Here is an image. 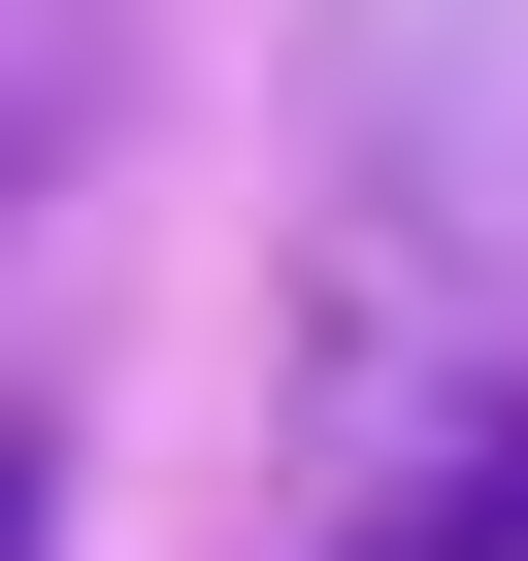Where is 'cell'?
<instances>
[{
	"label": "cell",
	"mask_w": 528,
	"mask_h": 561,
	"mask_svg": "<svg viewBox=\"0 0 528 561\" xmlns=\"http://www.w3.org/2000/svg\"><path fill=\"white\" fill-rule=\"evenodd\" d=\"M34 462H67V430H0V561H34V528H67V495H34Z\"/></svg>",
	"instance_id": "3"
},
{
	"label": "cell",
	"mask_w": 528,
	"mask_h": 561,
	"mask_svg": "<svg viewBox=\"0 0 528 561\" xmlns=\"http://www.w3.org/2000/svg\"><path fill=\"white\" fill-rule=\"evenodd\" d=\"M364 561H528V364H495V397H462L397 495H364Z\"/></svg>",
	"instance_id": "2"
},
{
	"label": "cell",
	"mask_w": 528,
	"mask_h": 561,
	"mask_svg": "<svg viewBox=\"0 0 528 561\" xmlns=\"http://www.w3.org/2000/svg\"><path fill=\"white\" fill-rule=\"evenodd\" d=\"M528 298V0H364L298 133V430H397Z\"/></svg>",
	"instance_id": "1"
}]
</instances>
